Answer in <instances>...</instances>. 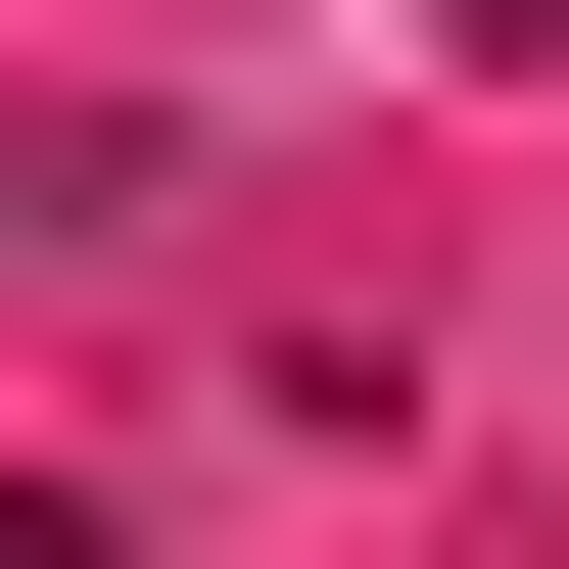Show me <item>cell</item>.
Returning a JSON list of instances; mask_svg holds the SVG:
<instances>
[{
	"mask_svg": "<svg viewBox=\"0 0 569 569\" xmlns=\"http://www.w3.org/2000/svg\"><path fill=\"white\" fill-rule=\"evenodd\" d=\"M475 48H569V0H475Z\"/></svg>",
	"mask_w": 569,
	"mask_h": 569,
	"instance_id": "6da1fadb",
	"label": "cell"
}]
</instances>
